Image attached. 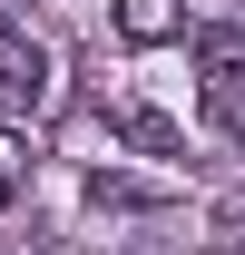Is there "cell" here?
I'll return each instance as SVG.
<instances>
[{"instance_id":"obj_1","label":"cell","mask_w":245,"mask_h":255,"mask_svg":"<svg viewBox=\"0 0 245 255\" xmlns=\"http://www.w3.org/2000/svg\"><path fill=\"white\" fill-rule=\"evenodd\" d=\"M39 98H49V49L0 20V118H39Z\"/></svg>"},{"instance_id":"obj_2","label":"cell","mask_w":245,"mask_h":255,"mask_svg":"<svg viewBox=\"0 0 245 255\" xmlns=\"http://www.w3.org/2000/svg\"><path fill=\"white\" fill-rule=\"evenodd\" d=\"M196 79H206V108L236 118L245 108V30H206L196 39Z\"/></svg>"},{"instance_id":"obj_3","label":"cell","mask_w":245,"mask_h":255,"mask_svg":"<svg viewBox=\"0 0 245 255\" xmlns=\"http://www.w3.org/2000/svg\"><path fill=\"white\" fill-rule=\"evenodd\" d=\"M177 30H186L177 0H118V39H127V49H167Z\"/></svg>"},{"instance_id":"obj_4","label":"cell","mask_w":245,"mask_h":255,"mask_svg":"<svg viewBox=\"0 0 245 255\" xmlns=\"http://www.w3.org/2000/svg\"><path fill=\"white\" fill-rule=\"evenodd\" d=\"M118 137L137 147V157H177V147H186L177 118H157V108H118Z\"/></svg>"},{"instance_id":"obj_5","label":"cell","mask_w":245,"mask_h":255,"mask_svg":"<svg viewBox=\"0 0 245 255\" xmlns=\"http://www.w3.org/2000/svg\"><path fill=\"white\" fill-rule=\"evenodd\" d=\"M20 187H30V137L0 128V206H20Z\"/></svg>"},{"instance_id":"obj_6","label":"cell","mask_w":245,"mask_h":255,"mask_svg":"<svg viewBox=\"0 0 245 255\" xmlns=\"http://www.w3.org/2000/svg\"><path fill=\"white\" fill-rule=\"evenodd\" d=\"M206 236H216V255H245V196H216V206H206Z\"/></svg>"},{"instance_id":"obj_7","label":"cell","mask_w":245,"mask_h":255,"mask_svg":"<svg viewBox=\"0 0 245 255\" xmlns=\"http://www.w3.org/2000/svg\"><path fill=\"white\" fill-rule=\"evenodd\" d=\"M236 137H245V108H236Z\"/></svg>"}]
</instances>
